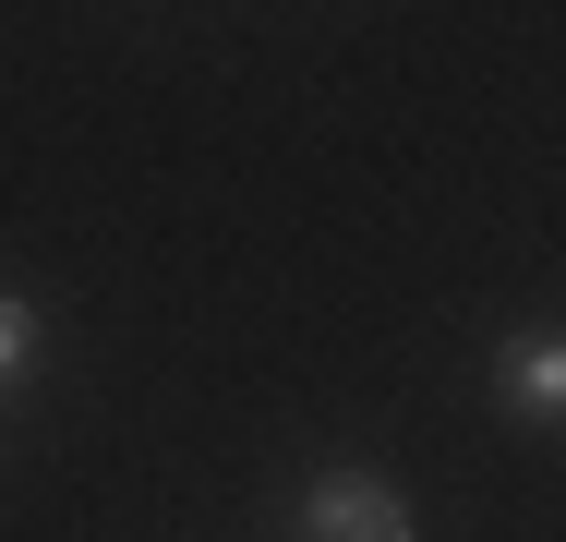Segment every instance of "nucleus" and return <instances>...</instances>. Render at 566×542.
Returning a JSON list of instances; mask_svg holds the SVG:
<instances>
[{"label":"nucleus","instance_id":"obj_1","mask_svg":"<svg viewBox=\"0 0 566 542\" xmlns=\"http://www.w3.org/2000/svg\"><path fill=\"white\" fill-rule=\"evenodd\" d=\"M302 542H410V507H398V482H374V470H326V482L302 494Z\"/></svg>","mask_w":566,"mask_h":542},{"label":"nucleus","instance_id":"obj_2","mask_svg":"<svg viewBox=\"0 0 566 542\" xmlns=\"http://www.w3.org/2000/svg\"><path fill=\"white\" fill-rule=\"evenodd\" d=\"M506 398H518V423H555L566 410V350L555 337H518L506 350Z\"/></svg>","mask_w":566,"mask_h":542},{"label":"nucleus","instance_id":"obj_3","mask_svg":"<svg viewBox=\"0 0 566 542\" xmlns=\"http://www.w3.org/2000/svg\"><path fill=\"white\" fill-rule=\"evenodd\" d=\"M24 362H36V314H24V302H12V290H0V386H12V374H24Z\"/></svg>","mask_w":566,"mask_h":542}]
</instances>
